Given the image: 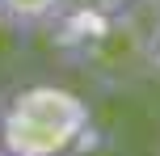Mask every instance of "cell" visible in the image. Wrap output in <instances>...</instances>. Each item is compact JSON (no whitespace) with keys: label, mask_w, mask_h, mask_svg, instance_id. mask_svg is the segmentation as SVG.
I'll use <instances>...</instances> for the list:
<instances>
[{"label":"cell","mask_w":160,"mask_h":156,"mask_svg":"<svg viewBox=\"0 0 160 156\" xmlns=\"http://www.w3.org/2000/svg\"><path fill=\"white\" fill-rule=\"evenodd\" d=\"M148 68L160 72V17H156L152 30H148Z\"/></svg>","instance_id":"3957f363"},{"label":"cell","mask_w":160,"mask_h":156,"mask_svg":"<svg viewBox=\"0 0 160 156\" xmlns=\"http://www.w3.org/2000/svg\"><path fill=\"white\" fill-rule=\"evenodd\" d=\"M0 156H13V152H4V148H0Z\"/></svg>","instance_id":"5b68a950"},{"label":"cell","mask_w":160,"mask_h":156,"mask_svg":"<svg viewBox=\"0 0 160 156\" xmlns=\"http://www.w3.org/2000/svg\"><path fill=\"white\" fill-rule=\"evenodd\" d=\"M68 0H0V25L13 34H38L51 30Z\"/></svg>","instance_id":"7a4b0ae2"},{"label":"cell","mask_w":160,"mask_h":156,"mask_svg":"<svg viewBox=\"0 0 160 156\" xmlns=\"http://www.w3.org/2000/svg\"><path fill=\"white\" fill-rule=\"evenodd\" d=\"M148 8H152V13H156V17H160V0H148Z\"/></svg>","instance_id":"277c9868"},{"label":"cell","mask_w":160,"mask_h":156,"mask_svg":"<svg viewBox=\"0 0 160 156\" xmlns=\"http://www.w3.org/2000/svg\"><path fill=\"white\" fill-rule=\"evenodd\" d=\"M84 139H93L88 101L63 84H30L4 101L0 148L13 156H72Z\"/></svg>","instance_id":"6da1fadb"}]
</instances>
